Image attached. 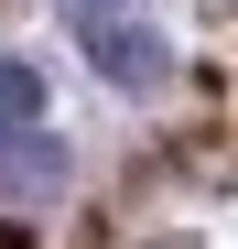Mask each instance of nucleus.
I'll list each match as a JSON object with an SVG mask.
<instances>
[{
  "mask_svg": "<svg viewBox=\"0 0 238 249\" xmlns=\"http://www.w3.org/2000/svg\"><path fill=\"white\" fill-rule=\"evenodd\" d=\"M76 33H87V65L108 76V87H163V33H152L141 11H98Z\"/></svg>",
  "mask_w": 238,
  "mask_h": 249,
  "instance_id": "nucleus-1",
  "label": "nucleus"
},
{
  "mask_svg": "<svg viewBox=\"0 0 238 249\" xmlns=\"http://www.w3.org/2000/svg\"><path fill=\"white\" fill-rule=\"evenodd\" d=\"M65 184V141L33 119V130H0V195H54Z\"/></svg>",
  "mask_w": 238,
  "mask_h": 249,
  "instance_id": "nucleus-2",
  "label": "nucleus"
},
{
  "mask_svg": "<svg viewBox=\"0 0 238 249\" xmlns=\"http://www.w3.org/2000/svg\"><path fill=\"white\" fill-rule=\"evenodd\" d=\"M33 119H44V76L0 54V130H33Z\"/></svg>",
  "mask_w": 238,
  "mask_h": 249,
  "instance_id": "nucleus-3",
  "label": "nucleus"
},
{
  "mask_svg": "<svg viewBox=\"0 0 238 249\" xmlns=\"http://www.w3.org/2000/svg\"><path fill=\"white\" fill-rule=\"evenodd\" d=\"M65 11H76V22H98V11H130V0H65Z\"/></svg>",
  "mask_w": 238,
  "mask_h": 249,
  "instance_id": "nucleus-4",
  "label": "nucleus"
},
{
  "mask_svg": "<svg viewBox=\"0 0 238 249\" xmlns=\"http://www.w3.org/2000/svg\"><path fill=\"white\" fill-rule=\"evenodd\" d=\"M0 249H22V238H11V228H0Z\"/></svg>",
  "mask_w": 238,
  "mask_h": 249,
  "instance_id": "nucleus-5",
  "label": "nucleus"
}]
</instances>
